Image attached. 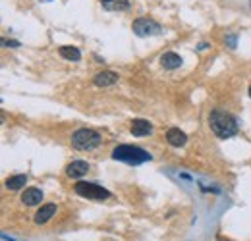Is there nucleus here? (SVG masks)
<instances>
[{"instance_id":"1","label":"nucleus","mask_w":251,"mask_h":241,"mask_svg":"<svg viewBox=\"0 0 251 241\" xmlns=\"http://www.w3.org/2000/svg\"><path fill=\"white\" fill-rule=\"evenodd\" d=\"M209 125H211L213 133L217 137H220V139H228V137H234L238 133V121H236V118L230 112L220 110V108H215L209 114Z\"/></svg>"},{"instance_id":"2","label":"nucleus","mask_w":251,"mask_h":241,"mask_svg":"<svg viewBox=\"0 0 251 241\" xmlns=\"http://www.w3.org/2000/svg\"><path fill=\"white\" fill-rule=\"evenodd\" d=\"M112 158L114 160H122L127 164H143L147 160H151L153 156L147 151L139 149V147H131V145H120L112 151Z\"/></svg>"},{"instance_id":"3","label":"nucleus","mask_w":251,"mask_h":241,"mask_svg":"<svg viewBox=\"0 0 251 241\" xmlns=\"http://www.w3.org/2000/svg\"><path fill=\"white\" fill-rule=\"evenodd\" d=\"M100 141H102L100 135L89 127H81L72 135V145L77 151H93L100 145Z\"/></svg>"},{"instance_id":"4","label":"nucleus","mask_w":251,"mask_h":241,"mask_svg":"<svg viewBox=\"0 0 251 241\" xmlns=\"http://www.w3.org/2000/svg\"><path fill=\"white\" fill-rule=\"evenodd\" d=\"M74 189L79 197H85V199H91V201H102V199L110 197L108 189H104L102 185H97V183H89V181H79V183H75Z\"/></svg>"},{"instance_id":"5","label":"nucleus","mask_w":251,"mask_h":241,"mask_svg":"<svg viewBox=\"0 0 251 241\" xmlns=\"http://www.w3.org/2000/svg\"><path fill=\"white\" fill-rule=\"evenodd\" d=\"M133 33L139 37H151V35H158L160 33V25L157 22L149 20V18H139L133 22Z\"/></svg>"},{"instance_id":"6","label":"nucleus","mask_w":251,"mask_h":241,"mask_svg":"<svg viewBox=\"0 0 251 241\" xmlns=\"http://www.w3.org/2000/svg\"><path fill=\"white\" fill-rule=\"evenodd\" d=\"M166 141L172 145V147H184L188 143V135L184 131H180L178 127H170L166 131Z\"/></svg>"},{"instance_id":"7","label":"nucleus","mask_w":251,"mask_h":241,"mask_svg":"<svg viewBox=\"0 0 251 241\" xmlns=\"http://www.w3.org/2000/svg\"><path fill=\"white\" fill-rule=\"evenodd\" d=\"M87 172H89V164H87L85 160H75V162L68 164V168H66V174H68L70 178H81V176H85Z\"/></svg>"},{"instance_id":"8","label":"nucleus","mask_w":251,"mask_h":241,"mask_svg":"<svg viewBox=\"0 0 251 241\" xmlns=\"http://www.w3.org/2000/svg\"><path fill=\"white\" fill-rule=\"evenodd\" d=\"M93 81L97 87H110V85H114L118 81V73H114V72H100V73L95 75Z\"/></svg>"},{"instance_id":"9","label":"nucleus","mask_w":251,"mask_h":241,"mask_svg":"<svg viewBox=\"0 0 251 241\" xmlns=\"http://www.w3.org/2000/svg\"><path fill=\"white\" fill-rule=\"evenodd\" d=\"M22 201H24V205H27V207L39 205V203L43 201V193H41V189H37V187H29V189H25V191L22 193Z\"/></svg>"},{"instance_id":"10","label":"nucleus","mask_w":251,"mask_h":241,"mask_svg":"<svg viewBox=\"0 0 251 241\" xmlns=\"http://www.w3.org/2000/svg\"><path fill=\"white\" fill-rule=\"evenodd\" d=\"M54 214H56V205H52V203L50 205H43L35 214V224H47Z\"/></svg>"},{"instance_id":"11","label":"nucleus","mask_w":251,"mask_h":241,"mask_svg":"<svg viewBox=\"0 0 251 241\" xmlns=\"http://www.w3.org/2000/svg\"><path fill=\"white\" fill-rule=\"evenodd\" d=\"M129 131L135 135V137H143V135H149L153 131V125L147 120H133L129 125Z\"/></svg>"},{"instance_id":"12","label":"nucleus","mask_w":251,"mask_h":241,"mask_svg":"<svg viewBox=\"0 0 251 241\" xmlns=\"http://www.w3.org/2000/svg\"><path fill=\"white\" fill-rule=\"evenodd\" d=\"M160 64L166 68V70H176L182 66V58L176 54V52H164L160 56Z\"/></svg>"},{"instance_id":"13","label":"nucleus","mask_w":251,"mask_h":241,"mask_svg":"<svg viewBox=\"0 0 251 241\" xmlns=\"http://www.w3.org/2000/svg\"><path fill=\"white\" fill-rule=\"evenodd\" d=\"M100 4L104 10H110V12H120V10H126L129 6L127 0H100Z\"/></svg>"},{"instance_id":"14","label":"nucleus","mask_w":251,"mask_h":241,"mask_svg":"<svg viewBox=\"0 0 251 241\" xmlns=\"http://www.w3.org/2000/svg\"><path fill=\"white\" fill-rule=\"evenodd\" d=\"M25 183H27V176H25V174H18V176H12V178L6 180V187L12 189V191H18V189H22Z\"/></svg>"},{"instance_id":"15","label":"nucleus","mask_w":251,"mask_h":241,"mask_svg":"<svg viewBox=\"0 0 251 241\" xmlns=\"http://www.w3.org/2000/svg\"><path fill=\"white\" fill-rule=\"evenodd\" d=\"M60 56L72 62H77L81 58V54H79V50H77L75 47H62V48H60Z\"/></svg>"},{"instance_id":"16","label":"nucleus","mask_w":251,"mask_h":241,"mask_svg":"<svg viewBox=\"0 0 251 241\" xmlns=\"http://www.w3.org/2000/svg\"><path fill=\"white\" fill-rule=\"evenodd\" d=\"M250 96H251V87H250Z\"/></svg>"}]
</instances>
